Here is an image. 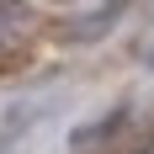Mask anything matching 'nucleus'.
<instances>
[{"label":"nucleus","instance_id":"1","mask_svg":"<svg viewBox=\"0 0 154 154\" xmlns=\"http://www.w3.org/2000/svg\"><path fill=\"white\" fill-rule=\"evenodd\" d=\"M32 37V5L27 0H0V59L21 53Z\"/></svg>","mask_w":154,"mask_h":154},{"label":"nucleus","instance_id":"2","mask_svg":"<svg viewBox=\"0 0 154 154\" xmlns=\"http://www.w3.org/2000/svg\"><path fill=\"white\" fill-rule=\"evenodd\" d=\"M122 117H128V106H117V112L106 117V122H91V128H80V133H75V149H85V143H96V138H112V133L122 128Z\"/></svg>","mask_w":154,"mask_h":154},{"label":"nucleus","instance_id":"3","mask_svg":"<svg viewBox=\"0 0 154 154\" xmlns=\"http://www.w3.org/2000/svg\"><path fill=\"white\" fill-rule=\"evenodd\" d=\"M143 64H149V69H154V48H149V53H143Z\"/></svg>","mask_w":154,"mask_h":154},{"label":"nucleus","instance_id":"4","mask_svg":"<svg viewBox=\"0 0 154 154\" xmlns=\"http://www.w3.org/2000/svg\"><path fill=\"white\" fill-rule=\"evenodd\" d=\"M0 154H5V149H0Z\"/></svg>","mask_w":154,"mask_h":154},{"label":"nucleus","instance_id":"5","mask_svg":"<svg viewBox=\"0 0 154 154\" xmlns=\"http://www.w3.org/2000/svg\"><path fill=\"white\" fill-rule=\"evenodd\" d=\"M149 154H154V149H149Z\"/></svg>","mask_w":154,"mask_h":154}]
</instances>
